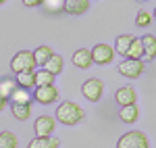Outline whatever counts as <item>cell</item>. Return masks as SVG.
Segmentation results:
<instances>
[{"label": "cell", "mask_w": 156, "mask_h": 148, "mask_svg": "<svg viewBox=\"0 0 156 148\" xmlns=\"http://www.w3.org/2000/svg\"><path fill=\"white\" fill-rule=\"evenodd\" d=\"M85 117V111L73 100H65L56 106V119L62 125H77Z\"/></svg>", "instance_id": "cell-1"}, {"label": "cell", "mask_w": 156, "mask_h": 148, "mask_svg": "<svg viewBox=\"0 0 156 148\" xmlns=\"http://www.w3.org/2000/svg\"><path fill=\"white\" fill-rule=\"evenodd\" d=\"M117 148H150L148 136L140 129H131L127 134H123L117 142Z\"/></svg>", "instance_id": "cell-2"}, {"label": "cell", "mask_w": 156, "mask_h": 148, "mask_svg": "<svg viewBox=\"0 0 156 148\" xmlns=\"http://www.w3.org/2000/svg\"><path fill=\"white\" fill-rule=\"evenodd\" d=\"M36 59H34V52L31 50H19L15 56L11 59V69L15 73H21V71H36Z\"/></svg>", "instance_id": "cell-3"}, {"label": "cell", "mask_w": 156, "mask_h": 148, "mask_svg": "<svg viewBox=\"0 0 156 148\" xmlns=\"http://www.w3.org/2000/svg\"><path fill=\"white\" fill-rule=\"evenodd\" d=\"M144 61L142 59H123L119 63V73L123 77H127V79H137V77H142L144 75Z\"/></svg>", "instance_id": "cell-4"}, {"label": "cell", "mask_w": 156, "mask_h": 148, "mask_svg": "<svg viewBox=\"0 0 156 148\" xmlns=\"http://www.w3.org/2000/svg\"><path fill=\"white\" fill-rule=\"evenodd\" d=\"M81 94L90 102H100L102 94H104V84L98 77H90V79H85L83 84H81Z\"/></svg>", "instance_id": "cell-5"}, {"label": "cell", "mask_w": 156, "mask_h": 148, "mask_svg": "<svg viewBox=\"0 0 156 148\" xmlns=\"http://www.w3.org/2000/svg\"><path fill=\"white\" fill-rule=\"evenodd\" d=\"M34 100L40 104H52L58 100V90L54 84L50 86H36L34 88Z\"/></svg>", "instance_id": "cell-6"}, {"label": "cell", "mask_w": 156, "mask_h": 148, "mask_svg": "<svg viewBox=\"0 0 156 148\" xmlns=\"http://www.w3.org/2000/svg\"><path fill=\"white\" fill-rule=\"evenodd\" d=\"M115 48L110 46V44H96L94 48H92V61L96 63V65H110L112 59H115Z\"/></svg>", "instance_id": "cell-7"}, {"label": "cell", "mask_w": 156, "mask_h": 148, "mask_svg": "<svg viewBox=\"0 0 156 148\" xmlns=\"http://www.w3.org/2000/svg\"><path fill=\"white\" fill-rule=\"evenodd\" d=\"M54 127H56L54 117L42 115V117H37L36 123H34V132H36V136H52L54 134Z\"/></svg>", "instance_id": "cell-8"}, {"label": "cell", "mask_w": 156, "mask_h": 148, "mask_svg": "<svg viewBox=\"0 0 156 148\" xmlns=\"http://www.w3.org/2000/svg\"><path fill=\"white\" fill-rule=\"evenodd\" d=\"M90 9V0H62V11L71 17H81Z\"/></svg>", "instance_id": "cell-9"}, {"label": "cell", "mask_w": 156, "mask_h": 148, "mask_svg": "<svg viewBox=\"0 0 156 148\" xmlns=\"http://www.w3.org/2000/svg\"><path fill=\"white\" fill-rule=\"evenodd\" d=\"M73 65L79 69H90L94 61H92V50L90 48H79L73 52Z\"/></svg>", "instance_id": "cell-10"}, {"label": "cell", "mask_w": 156, "mask_h": 148, "mask_svg": "<svg viewBox=\"0 0 156 148\" xmlns=\"http://www.w3.org/2000/svg\"><path fill=\"white\" fill-rule=\"evenodd\" d=\"M115 100L119 102V106H127V104H135V100H137V94H135V90L131 86H123L117 90V94H115Z\"/></svg>", "instance_id": "cell-11"}, {"label": "cell", "mask_w": 156, "mask_h": 148, "mask_svg": "<svg viewBox=\"0 0 156 148\" xmlns=\"http://www.w3.org/2000/svg\"><path fill=\"white\" fill-rule=\"evenodd\" d=\"M27 148H60V140L56 136H36Z\"/></svg>", "instance_id": "cell-12"}, {"label": "cell", "mask_w": 156, "mask_h": 148, "mask_svg": "<svg viewBox=\"0 0 156 148\" xmlns=\"http://www.w3.org/2000/svg\"><path fill=\"white\" fill-rule=\"evenodd\" d=\"M140 40H142V46H144V56H142V61H154L156 59V36L146 34V36L140 38Z\"/></svg>", "instance_id": "cell-13"}, {"label": "cell", "mask_w": 156, "mask_h": 148, "mask_svg": "<svg viewBox=\"0 0 156 148\" xmlns=\"http://www.w3.org/2000/svg\"><path fill=\"white\" fill-rule=\"evenodd\" d=\"M131 42H133L131 34H121V36H117V40H115V52L125 59V54H127V50L131 46Z\"/></svg>", "instance_id": "cell-14"}, {"label": "cell", "mask_w": 156, "mask_h": 148, "mask_svg": "<svg viewBox=\"0 0 156 148\" xmlns=\"http://www.w3.org/2000/svg\"><path fill=\"white\" fill-rule=\"evenodd\" d=\"M121 121L123 123H135L137 117H140V109L135 104H127V106H121V113H119Z\"/></svg>", "instance_id": "cell-15"}, {"label": "cell", "mask_w": 156, "mask_h": 148, "mask_svg": "<svg viewBox=\"0 0 156 148\" xmlns=\"http://www.w3.org/2000/svg\"><path fill=\"white\" fill-rule=\"evenodd\" d=\"M62 67H65V61H62L60 54H52L48 61L44 63V69L50 71L52 75H60V73H62Z\"/></svg>", "instance_id": "cell-16"}, {"label": "cell", "mask_w": 156, "mask_h": 148, "mask_svg": "<svg viewBox=\"0 0 156 148\" xmlns=\"http://www.w3.org/2000/svg\"><path fill=\"white\" fill-rule=\"evenodd\" d=\"M15 81H17V86L31 90V88H36V75L34 71H21V73H15Z\"/></svg>", "instance_id": "cell-17"}, {"label": "cell", "mask_w": 156, "mask_h": 148, "mask_svg": "<svg viewBox=\"0 0 156 148\" xmlns=\"http://www.w3.org/2000/svg\"><path fill=\"white\" fill-rule=\"evenodd\" d=\"M9 100H11L12 104H29V102H31V94H29V90H27V88L17 86Z\"/></svg>", "instance_id": "cell-18"}, {"label": "cell", "mask_w": 156, "mask_h": 148, "mask_svg": "<svg viewBox=\"0 0 156 148\" xmlns=\"http://www.w3.org/2000/svg\"><path fill=\"white\" fill-rule=\"evenodd\" d=\"M31 52H34V59H36V65H37V67H44V63H46L50 56L54 54L50 46H37V48L31 50Z\"/></svg>", "instance_id": "cell-19"}, {"label": "cell", "mask_w": 156, "mask_h": 148, "mask_svg": "<svg viewBox=\"0 0 156 148\" xmlns=\"http://www.w3.org/2000/svg\"><path fill=\"white\" fill-rule=\"evenodd\" d=\"M12 117L19 121H27L31 117V102L29 104H12Z\"/></svg>", "instance_id": "cell-20"}, {"label": "cell", "mask_w": 156, "mask_h": 148, "mask_svg": "<svg viewBox=\"0 0 156 148\" xmlns=\"http://www.w3.org/2000/svg\"><path fill=\"white\" fill-rule=\"evenodd\" d=\"M15 88H17V81L11 79V77H4V79H0V96L4 100L11 98V94L15 92Z\"/></svg>", "instance_id": "cell-21"}, {"label": "cell", "mask_w": 156, "mask_h": 148, "mask_svg": "<svg viewBox=\"0 0 156 148\" xmlns=\"http://www.w3.org/2000/svg\"><path fill=\"white\" fill-rule=\"evenodd\" d=\"M34 75H36V86H50V84H54V77H56L50 71H46L44 67L40 71H34Z\"/></svg>", "instance_id": "cell-22"}, {"label": "cell", "mask_w": 156, "mask_h": 148, "mask_svg": "<svg viewBox=\"0 0 156 148\" xmlns=\"http://www.w3.org/2000/svg\"><path fill=\"white\" fill-rule=\"evenodd\" d=\"M127 59H142L144 56V46H142V40L140 38H133L131 46L127 50V54H125Z\"/></svg>", "instance_id": "cell-23"}, {"label": "cell", "mask_w": 156, "mask_h": 148, "mask_svg": "<svg viewBox=\"0 0 156 148\" xmlns=\"http://www.w3.org/2000/svg\"><path fill=\"white\" fill-rule=\"evenodd\" d=\"M19 140L12 132H0V148H17Z\"/></svg>", "instance_id": "cell-24"}, {"label": "cell", "mask_w": 156, "mask_h": 148, "mask_svg": "<svg viewBox=\"0 0 156 148\" xmlns=\"http://www.w3.org/2000/svg\"><path fill=\"white\" fill-rule=\"evenodd\" d=\"M152 21H154V19H152V13L144 11V9H140V11H137V17H135V23H137V27H148Z\"/></svg>", "instance_id": "cell-25"}, {"label": "cell", "mask_w": 156, "mask_h": 148, "mask_svg": "<svg viewBox=\"0 0 156 148\" xmlns=\"http://www.w3.org/2000/svg\"><path fill=\"white\" fill-rule=\"evenodd\" d=\"M44 6H46L50 13L62 11V0H44Z\"/></svg>", "instance_id": "cell-26"}, {"label": "cell", "mask_w": 156, "mask_h": 148, "mask_svg": "<svg viewBox=\"0 0 156 148\" xmlns=\"http://www.w3.org/2000/svg\"><path fill=\"white\" fill-rule=\"evenodd\" d=\"M21 2H23L25 6H31V9H34V6H42V4H44V0H21Z\"/></svg>", "instance_id": "cell-27"}, {"label": "cell", "mask_w": 156, "mask_h": 148, "mask_svg": "<svg viewBox=\"0 0 156 148\" xmlns=\"http://www.w3.org/2000/svg\"><path fill=\"white\" fill-rule=\"evenodd\" d=\"M4 106H6V100H4V98H2V96H0V113L4 111Z\"/></svg>", "instance_id": "cell-28"}, {"label": "cell", "mask_w": 156, "mask_h": 148, "mask_svg": "<svg viewBox=\"0 0 156 148\" xmlns=\"http://www.w3.org/2000/svg\"><path fill=\"white\" fill-rule=\"evenodd\" d=\"M152 19H154V21H156V9H154V13H152Z\"/></svg>", "instance_id": "cell-29"}, {"label": "cell", "mask_w": 156, "mask_h": 148, "mask_svg": "<svg viewBox=\"0 0 156 148\" xmlns=\"http://www.w3.org/2000/svg\"><path fill=\"white\" fill-rule=\"evenodd\" d=\"M4 2H6V0H0V4H4Z\"/></svg>", "instance_id": "cell-30"}, {"label": "cell", "mask_w": 156, "mask_h": 148, "mask_svg": "<svg viewBox=\"0 0 156 148\" xmlns=\"http://www.w3.org/2000/svg\"><path fill=\"white\" fill-rule=\"evenodd\" d=\"M144 2H146V0H144Z\"/></svg>", "instance_id": "cell-31"}]
</instances>
